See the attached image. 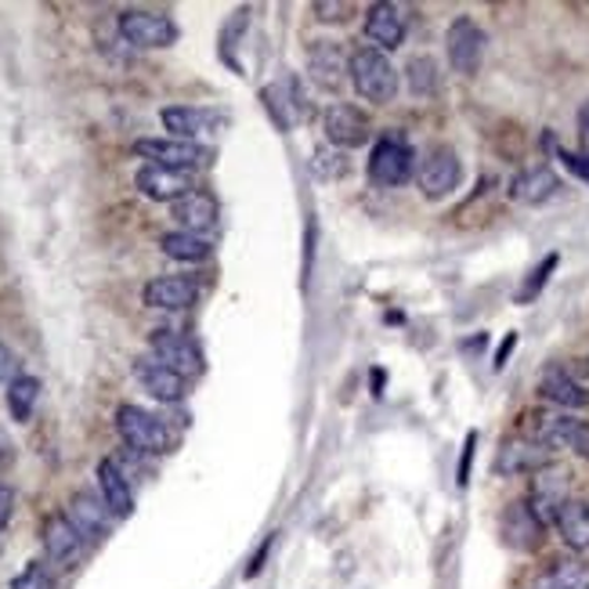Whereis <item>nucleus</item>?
Masks as SVG:
<instances>
[{
	"mask_svg": "<svg viewBox=\"0 0 589 589\" xmlns=\"http://www.w3.org/2000/svg\"><path fill=\"white\" fill-rule=\"evenodd\" d=\"M348 77L355 83L358 98H366L372 106L395 102L398 94V69L380 48H358L348 62Z\"/></svg>",
	"mask_w": 589,
	"mask_h": 589,
	"instance_id": "f257e3e1",
	"label": "nucleus"
},
{
	"mask_svg": "<svg viewBox=\"0 0 589 589\" xmlns=\"http://www.w3.org/2000/svg\"><path fill=\"white\" fill-rule=\"evenodd\" d=\"M117 430L127 449H134L141 456H163L174 449V430L167 427V420L152 416L141 406H120L117 409Z\"/></svg>",
	"mask_w": 589,
	"mask_h": 589,
	"instance_id": "f03ea898",
	"label": "nucleus"
},
{
	"mask_svg": "<svg viewBox=\"0 0 589 589\" xmlns=\"http://www.w3.org/2000/svg\"><path fill=\"white\" fill-rule=\"evenodd\" d=\"M416 170V156L412 146L401 134H383L377 146L369 152V178L372 184H380V189H398V184H406Z\"/></svg>",
	"mask_w": 589,
	"mask_h": 589,
	"instance_id": "7ed1b4c3",
	"label": "nucleus"
},
{
	"mask_svg": "<svg viewBox=\"0 0 589 589\" xmlns=\"http://www.w3.org/2000/svg\"><path fill=\"white\" fill-rule=\"evenodd\" d=\"M134 156L156 167L181 170V174H192V170L210 163V149H203L199 141H181V138H138Z\"/></svg>",
	"mask_w": 589,
	"mask_h": 589,
	"instance_id": "20e7f679",
	"label": "nucleus"
},
{
	"mask_svg": "<svg viewBox=\"0 0 589 589\" xmlns=\"http://www.w3.org/2000/svg\"><path fill=\"white\" fill-rule=\"evenodd\" d=\"M531 438L542 441L546 449H568L575 456L589 459V423L571 412H539L531 423Z\"/></svg>",
	"mask_w": 589,
	"mask_h": 589,
	"instance_id": "39448f33",
	"label": "nucleus"
},
{
	"mask_svg": "<svg viewBox=\"0 0 589 589\" xmlns=\"http://www.w3.org/2000/svg\"><path fill=\"white\" fill-rule=\"evenodd\" d=\"M120 37L134 48H170L178 40V26L163 11H146V8H127L120 16Z\"/></svg>",
	"mask_w": 589,
	"mask_h": 589,
	"instance_id": "423d86ee",
	"label": "nucleus"
},
{
	"mask_svg": "<svg viewBox=\"0 0 589 589\" xmlns=\"http://www.w3.org/2000/svg\"><path fill=\"white\" fill-rule=\"evenodd\" d=\"M499 536L517 553H536L546 539V525H542V517L531 510L528 499H513L499 513Z\"/></svg>",
	"mask_w": 589,
	"mask_h": 589,
	"instance_id": "0eeeda50",
	"label": "nucleus"
},
{
	"mask_svg": "<svg viewBox=\"0 0 589 589\" xmlns=\"http://www.w3.org/2000/svg\"><path fill=\"white\" fill-rule=\"evenodd\" d=\"M485 44H488V37L470 16H459L449 26V33H445V54H449V66L456 69L459 77L478 73L481 59H485Z\"/></svg>",
	"mask_w": 589,
	"mask_h": 589,
	"instance_id": "6e6552de",
	"label": "nucleus"
},
{
	"mask_svg": "<svg viewBox=\"0 0 589 589\" xmlns=\"http://www.w3.org/2000/svg\"><path fill=\"white\" fill-rule=\"evenodd\" d=\"M550 463H553V449H546L536 438H507L496 452L499 478H525V473H539Z\"/></svg>",
	"mask_w": 589,
	"mask_h": 589,
	"instance_id": "1a4fd4ad",
	"label": "nucleus"
},
{
	"mask_svg": "<svg viewBox=\"0 0 589 589\" xmlns=\"http://www.w3.org/2000/svg\"><path fill=\"white\" fill-rule=\"evenodd\" d=\"M568 488H571V473H568V467H560V463H550V467H542L539 473H531L528 502H531V510L542 517V525H553L557 510L571 499Z\"/></svg>",
	"mask_w": 589,
	"mask_h": 589,
	"instance_id": "9d476101",
	"label": "nucleus"
},
{
	"mask_svg": "<svg viewBox=\"0 0 589 589\" xmlns=\"http://www.w3.org/2000/svg\"><path fill=\"white\" fill-rule=\"evenodd\" d=\"M322 131H326V141L333 149H358L369 141V120L366 112L358 106H348V102H333L326 112H322Z\"/></svg>",
	"mask_w": 589,
	"mask_h": 589,
	"instance_id": "9b49d317",
	"label": "nucleus"
},
{
	"mask_svg": "<svg viewBox=\"0 0 589 589\" xmlns=\"http://www.w3.org/2000/svg\"><path fill=\"white\" fill-rule=\"evenodd\" d=\"M459 178H463V167H459V156L449 146L435 149L420 163V170H416V184H420L427 199H445L449 192H456Z\"/></svg>",
	"mask_w": 589,
	"mask_h": 589,
	"instance_id": "f8f14e48",
	"label": "nucleus"
},
{
	"mask_svg": "<svg viewBox=\"0 0 589 589\" xmlns=\"http://www.w3.org/2000/svg\"><path fill=\"white\" fill-rule=\"evenodd\" d=\"M149 351H152V358H160L167 369L181 372L184 380L196 377V372L203 369V355H199V348L189 337L174 333V329H152Z\"/></svg>",
	"mask_w": 589,
	"mask_h": 589,
	"instance_id": "ddd939ff",
	"label": "nucleus"
},
{
	"mask_svg": "<svg viewBox=\"0 0 589 589\" xmlns=\"http://www.w3.org/2000/svg\"><path fill=\"white\" fill-rule=\"evenodd\" d=\"M40 539H44L48 560L59 568H77V560L83 557V546H88L66 513H51L44 521V531H40Z\"/></svg>",
	"mask_w": 589,
	"mask_h": 589,
	"instance_id": "4468645a",
	"label": "nucleus"
},
{
	"mask_svg": "<svg viewBox=\"0 0 589 589\" xmlns=\"http://www.w3.org/2000/svg\"><path fill=\"white\" fill-rule=\"evenodd\" d=\"M134 184L138 192L146 199H156V203H178V199H184L192 189V178L181 174V170H167V167H156V163H146L134 174Z\"/></svg>",
	"mask_w": 589,
	"mask_h": 589,
	"instance_id": "2eb2a0df",
	"label": "nucleus"
},
{
	"mask_svg": "<svg viewBox=\"0 0 589 589\" xmlns=\"http://www.w3.org/2000/svg\"><path fill=\"white\" fill-rule=\"evenodd\" d=\"M160 120H163L167 131L174 138H181V141H196V138L213 134V131H221V127H224L221 112L199 109V106H167L160 112Z\"/></svg>",
	"mask_w": 589,
	"mask_h": 589,
	"instance_id": "dca6fc26",
	"label": "nucleus"
},
{
	"mask_svg": "<svg viewBox=\"0 0 589 589\" xmlns=\"http://www.w3.org/2000/svg\"><path fill=\"white\" fill-rule=\"evenodd\" d=\"M539 398L557 406L560 412H575L589 406V391L571 377L565 366H546L539 377Z\"/></svg>",
	"mask_w": 589,
	"mask_h": 589,
	"instance_id": "f3484780",
	"label": "nucleus"
},
{
	"mask_svg": "<svg viewBox=\"0 0 589 589\" xmlns=\"http://www.w3.org/2000/svg\"><path fill=\"white\" fill-rule=\"evenodd\" d=\"M406 11L398 4H369L366 8V37L377 44L380 51H395L406 44Z\"/></svg>",
	"mask_w": 589,
	"mask_h": 589,
	"instance_id": "a211bd4d",
	"label": "nucleus"
},
{
	"mask_svg": "<svg viewBox=\"0 0 589 589\" xmlns=\"http://www.w3.org/2000/svg\"><path fill=\"white\" fill-rule=\"evenodd\" d=\"M348 62L343 59V48L337 40H311L308 44V77L326 91H337L343 83V73H348Z\"/></svg>",
	"mask_w": 589,
	"mask_h": 589,
	"instance_id": "6ab92c4d",
	"label": "nucleus"
},
{
	"mask_svg": "<svg viewBox=\"0 0 589 589\" xmlns=\"http://www.w3.org/2000/svg\"><path fill=\"white\" fill-rule=\"evenodd\" d=\"M98 478V492H102V502L109 507L112 517H131L134 513V488L127 481V470L117 463V459H102L94 470Z\"/></svg>",
	"mask_w": 589,
	"mask_h": 589,
	"instance_id": "aec40b11",
	"label": "nucleus"
},
{
	"mask_svg": "<svg viewBox=\"0 0 589 589\" xmlns=\"http://www.w3.org/2000/svg\"><path fill=\"white\" fill-rule=\"evenodd\" d=\"M66 517L73 521V528L83 536V542H102L109 536V507L91 492H77L69 499Z\"/></svg>",
	"mask_w": 589,
	"mask_h": 589,
	"instance_id": "412c9836",
	"label": "nucleus"
},
{
	"mask_svg": "<svg viewBox=\"0 0 589 589\" xmlns=\"http://www.w3.org/2000/svg\"><path fill=\"white\" fill-rule=\"evenodd\" d=\"M134 377L138 383L146 387V391L156 398V401H167V406H174V401L184 398V377L174 369H167L160 358H138L134 362Z\"/></svg>",
	"mask_w": 589,
	"mask_h": 589,
	"instance_id": "4be33fe9",
	"label": "nucleus"
},
{
	"mask_svg": "<svg viewBox=\"0 0 589 589\" xmlns=\"http://www.w3.org/2000/svg\"><path fill=\"white\" fill-rule=\"evenodd\" d=\"M146 305L149 308H160V311H181V308H192L196 297H199V286L189 276H160L146 286Z\"/></svg>",
	"mask_w": 589,
	"mask_h": 589,
	"instance_id": "5701e85b",
	"label": "nucleus"
},
{
	"mask_svg": "<svg viewBox=\"0 0 589 589\" xmlns=\"http://www.w3.org/2000/svg\"><path fill=\"white\" fill-rule=\"evenodd\" d=\"M560 192V178L553 174V167H528L510 181V196L525 207H542L546 199H553Z\"/></svg>",
	"mask_w": 589,
	"mask_h": 589,
	"instance_id": "b1692460",
	"label": "nucleus"
},
{
	"mask_svg": "<svg viewBox=\"0 0 589 589\" xmlns=\"http://www.w3.org/2000/svg\"><path fill=\"white\" fill-rule=\"evenodd\" d=\"M553 528H557V536L565 539L568 550L589 553V502L586 499H575L571 496L565 507L557 510Z\"/></svg>",
	"mask_w": 589,
	"mask_h": 589,
	"instance_id": "393cba45",
	"label": "nucleus"
},
{
	"mask_svg": "<svg viewBox=\"0 0 589 589\" xmlns=\"http://www.w3.org/2000/svg\"><path fill=\"white\" fill-rule=\"evenodd\" d=\"M174 218L181 224V232H192V236H203L210 232L213 224H218V199L210 192H189L184 199L174 203Z\"/></svg>",
	"mask_w": 589,
	"mask_h": 589,
	"instance_id": "a878e982",
	"label": "nucleus"
},
{
	"mask_svg": "<svg viewBox=\"0 0 589 589\" xmlns=\"http://www.w3.org/2000/svg\"><path fill=\"white\" fill-rule=\"evenodd\" d=\"M531 589H589V565L582 557H560L546 571H539Z\"/></svg>",
	"mask_w": 589,
	"mask_h": 589,
	"instance_id": "bb28decb",
	"label": "nucleus"
},
{
	"mask_svg": "<svg viewBox=\"0 0 589 589\" xmlns=\"http://www.w3.org/2000/svg\"><path fill=\"white\" fill-rule=\"evenodd\" d=\"M160 250L170 257V261H181V264H199L207 261L213 253V247L203 239V236H192V232H163L160 236Z\"/></svg>",
	"mask_w": 589,
	"mask_h": 589,
	"instance_id": "cd10ccee",
	"label": "nucleus"
},
{
	"mask_svg": "<svg viewBox=\"0 0 589 589\" xmlns=\"http://www.w3.org/2000/svg\"><path fill=\"white\" fill-rule=\"evenodd\" d=\"M37 398H40V380L30 377V372H19V377L8 383V412H11V420L30 423V416L37 409Z\"/></svg>",
	"mask_w": 589,
	"mask_h": 589,
	"instance_id": "c85d7f7f",
	"label": "nucleus"
},
{
	"mask_svg": "<svg viewBox=\"0 0 589 589\" xmlns=\"http://www.w3.org/2000/svg\"><path fill=\"white\" fill-rule=\"evenodd\" d=\"M406 83H409V91L416 98H430V94H438V62L430 59V54H412L409 66H406Z\"/></svg>",
	"mask_w": 589,
	"mask_h": 589,
	"instance_id": "c756f323",
	"label": "nucleus"
},
{
	"mask_svg": "<svg viewBox=\"0 0 589 589\" xmlns=\"http://www.w3.org/2000/svg\"><path fill=\"white\" fill-rule=\"evenodd\" d=\"M311 174L319 178V181H340V178H348L351 174V156L343 152V149H333L326 141V146L315 149L311 156Z\"/></svg>",
	"mask_w": 589,
	"mask_h": 589,
	"instance_id": "7c9ffc66",
	"label": "nucleus"
},
{
	"mask_svg": "<svg viewBox=\"0 0 589 589\" xmlns=\"http://www.w3.org/2000/svg\"><path fill=\"white\" fill-rule=\"evenodd\" d=\"M557 261L560 257L557 253H550V257H542V261L536 264V271L528 276V282L517 290V305H528V300H536L539 293H542V286L550 282V276H553V268H557Z\"/></svg>",
	"mask_w": 589,
	"mask_h": 589,
	"instance_id": "2f4dec72",
	"label": "nucleus"
},
{
	"mask_svg": "<svg viewBox=\"0 0 589 589\" xmlns=\"http://www.w3.org/2000/svg\"><path fill=\"white\" fill-rule=\"evenodd\" d=\"M11 589H54V575L40 565V560H33V565H26L16 579H11Z\"/></svg>",
	"mask_w": 589,
	"mask_h": 589,
	"instance_id": "473e14b6",
	"label": "nucleus"
},
{
	"mask_svg": "<svg viewBox=\"0 0 589 589\" xmlns=\"http://www.w3.org/2000/svg\"><path fill=\"white\" fill-rule=\"evenodd\" d=\"M311 11H315V19H319V22H329V26H333V22H348L355 8H351V4H343V0H340V4H333V0H315Z\"/></svg>",
	"mask_w": 589,
	"mask_h": 589,
	"instance_id": "72a5a7b5",
	"label": "nucleus"
},
{
	"mask_svg": "<svg viewBox=\"0 0 589 589\" xmlns=\"http://www.w3.org/2000/svg\"><path fill=\"white\" fill-rule=\"evenodd\" d=\"M560 163H565L579 181L589 184V152H568V149H560Z\"/></svg>",
	"mask_w": 589,
	"mask_h": 589,
	"instance_id": "f704fd0d",
	"label": "nucleus"
},
{
	"mask_svg": "<svg viewBox=\"0 0 589 589\" xmlns=\"http://www.w3.org/2000/svg\"><path fill=\"white\" fill-rule=\"evenodd\" d=\"M473 445H478V435H467V445H463V456H459V470H456V481H459V488H467V481H470V463H473Z\"/></svg>",
	"mask_w": 589,
	"mask_h": 589,
	"instance_id": "c9c22d12",
	"label": "nucleus"
},
{
	"mask_svg": "<svg viewBox=\"0 0 589 589\" xmlns=\"http://www.w3.org/2000/svg\"><path fill=\"white\" fill-rule=\"evenodd\" d=\"M19 377V358L8 343H0V383H11Z\"/></svg>",
	"mask_w": 589,
	"mask_h": 589,
	"instance_id": "e433bc0d",
	"label": "nucleus"
},
{
	"mask_svg": "<svg viewBox=\"0 0 589 589\" xmlns=\"http://www.w3.org/2000/svg\"><path fill=\"white\" fill-rule=\"evenodd\" d=\"M11 513H16V492L8 485H0V528L11 521Z\"/></svg>",
	"mask_w": 589,
	"mask_h": 589,
	"instance_id": "4c0bfd02",
	"label": "nucleus"
},
{
	"mask_svg": "<svg viewBox=\"0 0 589 589\" xmlns=\"http://www.w3.org/2000/svg\"><path fill=\"white\" fill-rule=\"evenodd\" d=\"M513 348H517V333H507V340H502V343H499V351H496V369L507 366V358H510Z\"/></svg>",
	"mask_w": 589,
	"mask_h": 589,
	"instance_id": "58836bf2",
	"label": "nucleus"
},
{
	"mask_svg": "<svg viewBox=\"0 0 589 589\" xmlns=\"http://www.w3.org/2000/svg\"><path fill=\"white\" fill-rule=\"evenodd\" d=\"M11 456H16V452H11V441H8L4 435H0V467H8V463H11Z\"/></svg>",
	"mask_w": 589,
	"mask_h": 589,
	"instance_id": "ea45409f",
	"label": "nucleus"
},
{
	"mask_svg": "<svg viewBox=\"0 0 589 589\" xmlns=\"http://www.w3.org/2000/svg\"><path fill=\"white\" fill-rule=\"evenodd\" d=\"M579 120H582V127H586V134H589V106H582V112H579Z\"/></svg>",
	"mask_w": 589,
	"mask_h": 589,
	"instance_id": "a19ab883",
	"label": "nucleus"
}]
</instances>
